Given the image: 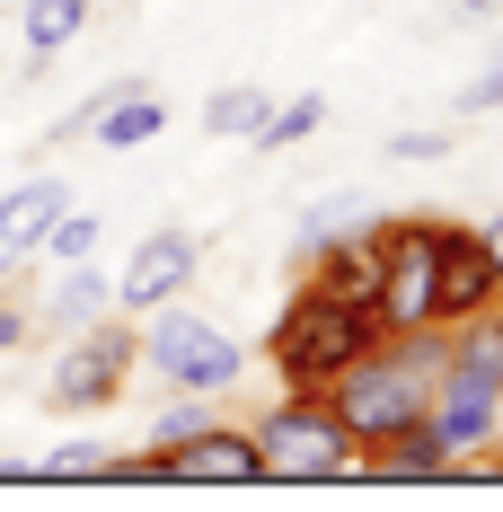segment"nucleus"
Here are the masks:
<instances>
[{
    "label": "nucleus",
    "instance_id": "8",
    "mask_svg": "<svg viewBox=\"0 0 503 512\" xmlns=\"http://www.w3.org/2000/svg\"><path fill=\"white\" fill-rule=\"evenodd\" d=\"M503 301V274H495V248H486V230L477 221H442V256H433V318L459 327V318H477V309Z\"/></svg>",
    "mask_w": 503,
    "mask_h": 512
},
{
    "label": "nucleus",
    "instance_id": "17",
    "mask_svg": "<svg viewBox=\"0 0 503 512\" xmlns=\"http://www.w3.org/2000/svg\"><path fill=\"white\" fill-rule=\"evenodd\" d=\"M318 124H327V98H274L256 124V151H301Z\"/></svg>",
    "mask_w": 503,
    "mask_h": 512
},
{
    "label": "nucleus",
    "instance_id": "9",
    "mask_svg": "<svg viewBox=\"0 0 503 512\" xmlns=\"http://www.w3.org/2000/svg\"><path fill=\"white\" fill-rule=\"evenodd\" d=\"M195 274H203V239L195 230H151L142 248L124 256V274H115V309L142 318V309H159V301H186Z\"/></svg>",
    "mask_w": 503,
    "mask_h": 512
},
{
    "label": "nucleus",
    "instance_id": "7",
    "mask_svg": "<svg viewBox=\"0 0 503 512\" xmlns=\"http://www.w3.org/2000/svg\"><path fill=\"white\" fill-rule=\"evenodd\" d=\"M380 336H424V327H442L433 318V256H442V221H389L380 212Z\"/></svg>",
    "mask_w": 503,
    "mask_h": 512
},
{
    "label": "nucleus",
    "instance_id": "12",
    "mask_svg": "<svg viewBox=\"0 0 503 512\" xmlns=\"http://www.w3.org/2000/svg\"><path fill=\"white\" fill-rule=\"evenodd\" d=\"M159 133H168V98L151 80H106V106L89 115L80 142H98V151H151Z\"/></svg>",
    "mask_w": 503,
    "mask_h": 512
},
{
    "label": "nucleus",
    "instance_id": "20",
    "mask_svg": "<svg viewBox=\"0 0 503 512\" xmlns=\"http://www.w3.org/2000/svg\"><path fill=\"white\" fill-rule=\"evenodd\" d=\"M203 424H221V398H195V389H177V407L151 424V442L168 451V442H186V433H203Z\"/></svg>",
    "mask_w": 503,
    "mask_h": 512
},
{
    "label": "nucleus",
    "instance_id": "25",
    "mask_svg": "<svg viewBox=\"0 0 503 512\" xmlns=\"http://www.w3.org/2000/svg\"><path fill=\"white\" fill-rule=\"evenodd\" d=\"M477 230H486V248H495V274H503V212H495V221H477Z\"/></svg>",
    "mask_w": 503,
    "mask_h": 512
},
{
    "label": "nucleus",
    "instance_id": "16",
    "mask_svg": "<svg viewBox=\"0 0 503 512\" xmlns=\"http://www.w3.org/2000/svg\"><path fill=\"white\" fill-rule=\"evenodd\" d=\"M115 460H124L115 442H89V433H80V442L45 451V460H36V477H45V486H89V477H115Z\"/></svg>",
    "mask_w": 503,
    "mask_h": 512
},
{
    "label": "nucleus",
    "instance_id": "23",
    "mask_svg": "<svg viewBox=\"0 0 503 512\" xmlns=\"http://www.w3.org/2000/svg\"><path fill=\"white\" fill-rule=\"evenodd\" d=\"M459 115H503V53L468 80V89H459Z\"/></svg>",
    "mask_w": 503,
    "mask_h": 512
},
{
    "label": "nucleus",
    "instance_id": "24",
    "mask_svg": "<svg viewBox=\"0 0 503 512\" xmlns=\"http://www.w3.org/2000/svg\"><path fill=\"white\" fill-rule=\"evenodd\" d=\"M451 18H503V0H451Z\"/></svg>",
    "mask_w": 503,
    "mask_h": 512
},
{
    "label": "nucleus",
    "instance_id": "19",
    "mask_svg": "<svg viewBox=\"0 0 503 512\" xmlns=\"http://www.w3.org/2000/svg\"><path fill=\"white\" fill-rule=\"evenodd\" d=\"M98 239H106L98 212H71V204H62V212H53V230L36 239V256H53V265H80V256H98Z\"/></svg>",
    "mask_w": 503,
    "mask_h": 512
},
{
    "label": "nucleus",
    "instance_id": "5",
    "mask_svg": "<svg viewBox=\"0 0 503 512\" xmlns=\"http://www.w3.org/2000/svg\"><path fill=\"white\" fill-rule=\"evenodd\" d=\"M133 327H142V362H151V380H168V389L230 398V389H239V371H248V345H239V336H221L203 309L159 301V309H142Z\"/></svg>",
    "mask_w": 503,
    "mask_h": 512
},
{
    "label": "nucleus",
    "instance_id": "22",
    "mask_svg": "<svg viewBox=\"0 0 503 512\" xmlns=\"http://www.w3.org/2000/svg\"><path fill=\"white\" fill-rule=\"evenodd\" d=\"M27 336H36V309L18 301V283H0V362L18 354V345H27Z\"/></svg>",
    "mask_w": 503,
    "mask_h": 512
},
{
    "label": "nucleus",
    "instance_id": "15",
    "mask_svg": "<svg viewBox=\"0 0 503 512\" xmlns=\"http://www.w3.org/2000/svg\"><path fill=\"white\" fill-rule=\"evenodd\" d=\"M265 106H274V89H221V98H203V133L212 142H256V124H265Z\"/></svg>",
    "mask_w": 503,
    "mask_h": 512
},
{
    "label": "nucleus",
    "instance_id": "1",
    "mask_svg": "<svg viewBox=\"0 0 503 512\" xmlns=\"http://www.w3.org/2000/svg\"><path fill=\"white\" fill-rule=\"evenodd\" d=\"M424 424L468 468L495 451V433H503V301L477 309V318H459V327H442V362H433V407H424Z\"/></svg>",
    "mask_w": 503,
    "mask_h": 512
},
{
    "label": "nucleus",
    "instance_id": "11",
    "mask_svg": "<svg viewBox=\"0 0 503 512\" xmlns=\"http://www.w3.org/2000/svg\"><path fill=\"white\" fill-rule=\"evenodd\" d=\"M353 477H380V486H433V477H468V460H459L433 424H406V433H389V442H371V451L353 460Z\"/></svg>",
    "mask_w": 503,
    "mask_h": 512
},
{
    "label": "nucleus",
    "instance_id": "26",
    "mask_svg": "<svg viewBox=\"0 0 503 512\" xmlns=\"http://www.w3.org/2000/svg\"><path fill=\"white\" fill-rule=\"evenodd\" d=\"M477 468H486V477H503V433H495V451H486V460H477Z\"/></svg>",
    "mask_w": 503,
    "mask_h": 512
},
{
    "label": "nucleus",
    "instance_id": "3",
    "mask_svg": "<svg viewBox=\"0 0 503 512\" xmlns=\"http://www.w3.org/2000/svg\"><path fill=\"white\" fill-rule=\"evenodd\" d=\"M371 345H380V309L336 292V283H318V274H301L292 309H283L274 336H265V362H274L283 389H327V380H336L353 354H371Z\"/></svg>",
    "mask_w": 503,
    "mask_h": 512
},
{
    "label": "nucleus",
    "instance_id": "13",
    "mask_svg": "<svg viewBox=\"0 0 503 512\" xmlns=\"http://www.w3.org/2000/svg\"><path fill=\"white\" fill-rule=\"evenodd\" d=\"M106 309H115V274H98V265L80 256V265H62V283L36 301V327L71 336V327H89V318H106Z\"/></svg>",
    "mask_w": 503,
    "mask_h": 512
},
{
    "label": "nucleus",
    "instance_id": "4",
    "mask_svg": "<svg viewBox=\"0 0 503 512\" xmlns=\"http://www.w3.org/2000/svg\"><path fill=\"white\" fill-rule=\"evenodd\" d=\"M248 433H256V477H274V486H345L362 460V442L336 424V407L318 389H283Z\"/></svg>",
    "mask_w": 503,
    "mask_h": 512
},
{
    "label": "nucleus",
    "instance_id": "10",
    "mask_svg": "<svg viewBox=\"0 0 503 512\" xmlns=\"http://www.w3.org/2000/svg\"><path fill=\"white\" fill-rule=\"evenodd\" d=\"M159 486H256V433L221 415V424H203L186 442H168L159 451Z\"/></svg>",
    "mask_w": 503,
    "mask_h": 512
},
{
    "label": "nucleus",
    "instance_id": "14",
    "mask_svg": "<svg viewBox=\"0 0 503 512\" xmlns=\"http://www.w3.org/2000/svg\"><path fill=\"white\" fill-rule=\"evenodd\" d=\"M89 18H98V0H27V9H18V45H27V62L45 71L53 53H71L80 36H89Z\"/></svg>",
    "mask_w": 503,
    "mask_h": 512
},
{
    "label": "nucleus",
    "instance_id": "2",
    "mask_svg": "<svg viewBox=\"0 0 503 512\" xmlns=\"http://www.w3.org/2000/svg\"><path fill=\"white\" fill-rule=\"evenodd\" d=\"M433 362H442V327H424V336H380V345L353 354L318 398H327L336 424L371 451V442H389L406 424H424V407H433Z\"/></svg>",
    "mask_w": 503,
    "mask_h": 512
},
{
    "label": "nucleus",
    "instance_id": "18",
    "mask_svg": "<svg viewBox=\"0 0 503 512\" xmlns=\"http://www.w3.org/2000/svg\"><path fill=\"white\" fill-rule=\"evenodd\" d=\"M380 212H371V195H327V204L301 212V248H327V239H353V230H371Z\"/></svg>",
    "mask_w": 503,
    "mask_h": 512
},
{
    "label": "nucleus",
    "instance_id": "21",
    "mask_svg": "<svg viewBox=\"0 0 503 512\" xmlns=\"http://www.w3.org/2000/svg\"><path fill=\"white\" fill-rule=\"evenodd\" d=\"M389 159H406V168H442L451 159V133L433 124V133H389Z\"/></svg>",
    "mask_w": 503,
    "mask_h": 512
},
{
    "label": "nucleus",
    "instance_id": "6",
    "mask_svg": "<svg viewBox=\"0 0 503 512\" xmlns=\"http://www.w3.org/2000/svg\"><path fill=\"white\" fill-rule=\"evenodd\" d=\"M133 371H142V327L106 309V318H89V327L62 336V354H53V371H45V407L53 415H98V407L124 398Z\"/></svg>",
    "mask_w": 503,
    "mask_h": 512
}]
</instances>
